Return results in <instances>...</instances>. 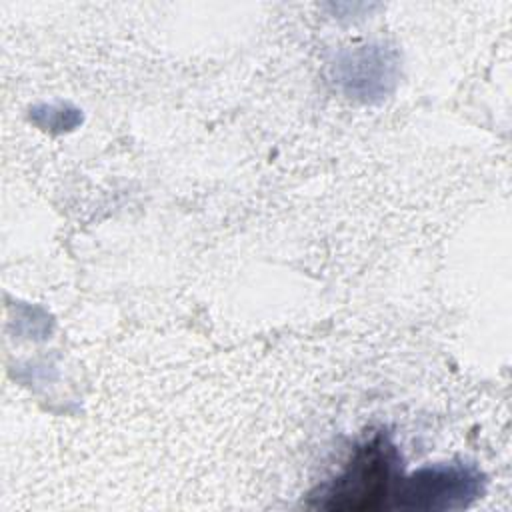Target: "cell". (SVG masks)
I'll return each mask as SVG.
<instances>
[{"instance_id":"cell-1","label":"cell","mask_w":512,"mask_h":512,"mask_svg":"<svg viewBox=\"0 0 512 512\" xmlns=\"http://www.w3.org/2000/svg\"><path fill=\"white\" fill-rule=\"evenodd\" d=\"M398 476L394 444L384 434H376L354 450L346 468L324 486L316 506L352 512L390 508Z\"/></svg>"},{"instance_id":"cell-2","label":"cell","mask_w":512,"mask_h":512,"mask_svg":"<svg viewBox=\"0 0 512 512\" xmlns=\"http://www.w3.org/2000/svg\"><path fill=\"white\" fill-rule=\"evenodd\" d=\"M484 488V476L470 464H436L410 476H398L390 508L460 510Z\"/></svg>"}]
</instances>
